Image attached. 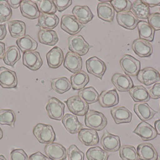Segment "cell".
Segmentation results:
<instances>
[{
  "label": "cell",
  "mask_w": 160,
  "mask_h": 160,
  "mask_svg": "<svg viewBox=\"0 0 160 160\" xmlns=\"http://www.w3.org/2000/svg\"><path fill=\"white\" fill-rule=\"evenodd\" d=\"M33 135L42 144H49L56 140V134L52 127L45 123H38L32 129Z\"/></svg>",
  "instance_id": "cell-1"
},
{
  "label": "cell",
  "mask_w": 160,
  "mask_h": 160,
  "mask_svg": "<svg viewBox=\"0 0 160 160\" xmlns=\"http://www.w3.org/2000/svg\"><path fill=\"white\" fill-rule=\"evenodd\" d=\"M68 48L73 53L80 56H85L92 47L90 46L81 35H74L68 39Z\"/></svg>",
  "instance_id": "cell-3"
},
{
  "label": "cell",
  "mask_w": 160,
  "mask_h": 160,
  "mask_svg": "<svg viewBox=\"0 0 160 160\" xmlns=\"http://www.w3.org/2000/svg\"><path fill=\"white\" fill-rule=\"evenodd\" d=\"M72 14L82 24H88L94 18V15L87 6H76L72 10Z\"/></svg>",
  "instance_id": "cell-27"
},
{
  "label": "cell",
  "mask_w": 160,
  "mask_h": 160,
  "mask_svg": "<svg viewBox=\"0 0 160 160\" xmlns=\"http://www.w3.org/2000/svg\"><path fill=\"white\" fill-rule=\"evenodd\" d=\"M155 129L157 132V134L160 136V119L157 120L155 122Z\"/></svg>",
  "instance_id": "cell-56"
},
{
  "label": "cell",
  "mask_w": 160,
  "mask_h": 160,
  "mask_svg": "<svg viewBox=\"0 0 160 160\" xmlns=\"http://www.w3.org/2000/svg\"><path fill=\"white\" fill-rule=\"evenodd\" d=\"M64 103L55 97L51 98L46 105V110L51 119L61 120L64 117Z\"/></svg>",
  "instance_id": "cell-4"
},
{
  "label": "cell",
  "mask_w": 160,
  "mask_h": 160,
  "mask_svg": "<svg viewBox=\"0 0 160 160\" xmlns=\"http://www.w3.org/2000/svg\"><path fill=\"white\" fill-rule=\"evenodd\" d=\"M54 4L58 12H62L69 8L72 4L71 0H54Z\"/></svg>",
  "instance_id": "cell-49"
},
{
  "label": "cell",
  "mask_w": 160,
  "mask_h": 160,
  "mask_svg": "<svg viewBox=\"0 0 160 160\" xmlns=\"http://www.w3.org/2000/svg\"><path fill=\"white\" fill-rule=\"evenodd\" d=\"M111 115L116 124L130 123L132 118V114L127 108L119 106L112 108L110 111Z\"/></svg>",
  "instance_id": "cell-19"
},
{
  "label": "cell",
  "mask_w": 160,
  "mask_h": 160,
  "mask_svg": "<svg viewBox=\"0 0 160 160\" xmlns=\"http://www.w3.org/2000/svg\"><path fill=\"white\" fill-rule=\"evenodd\" d=\"M143 2L147 4L149 8L160 6V0H143Z\"/></svg>",
  "instance_id": "cell-52"
},
{
  "label": "cell",
  "mask_w": 160,
  "mask_h": 160,
  "mask_svg": "<svg viewBox=\"0 0 160 160\" xmlns=\"http://www.w3.org/2000/svg\"><path fill=\"white\" fill-rule=\"evenodd\" d=\"M151 98L153 99L160 98V83H155L148 90Z\"/></svg>",
  "instance_id": "cell-50"
},
{
  "label": "cell",
  "mask_w": 160,
  "mask_h": 160,
  "mask_svg": "<svg viewBox=\"0 0 160 160\" xmlns=\"http://www.w3.org/2000/svg\"><path fill=\"white\" fill-rule=\"evenodd\" d=\"M86 66L88 72L101 80L107 70V66L104 62L97 57L89 58L86 62Z\"/></svg>",
  "instance_id": "cell-8"
},
{
  "label": "cell",
  "mask_w": 160,
  "mask_h": 160,
  "mask_svg": "<svg viewBox=\"0 0 160 160\" xmlns=\"http://www.w3.org/2000/svg\"><path fill=\"white\" fill-rule=\"evenodd\" d=\"M36 4L41 13L53 15L57 12L54 1L52 0L36 1Z\"/></svg>",
  "instance_id": "cell-43"
},
{
  "label": "cell",
  "mask_w": 160,
  "mask_h": 160,
  "mask_svg": "<svg viewBox=\"0 0 160 160\" xmlns=\"http://www.w3.org/2000/svg\"><path fill=\"white\" fill-rule=\"evenodd\" d=\"M64 54L61 48L54 47L47 54L48 66L51 69H57L64 62Z\"/></svg>",
  "instance_id": "cell-21"
},
{
  "label": "cell",
  "mask_w": 160,
  "mask_h": 160,
  "mask_svg": "<svg viewBox=\"0 0 160 160\" xmlns=\"http://www.w3.org/2000/svg\"><path fill=\"white\" fill-rule=\"evenodd\" d=\"M20 58L21 53L18 47L13 45L7 48L3 57V62L5 64L13 67Z\"/></svg>",
  "instance_id": "cell-38"
},
{
  "label": "cell",
  "mask_w": 160,
  "mask_h": 160,
  "mask_svg": "<svg viewBox=\"0 0 160 160\" xmlns=\"http://www.w3.org/2000/svg\"><path fill=\"white\" fill-rule=\"evenodd\" d=\"M5 43L0 41V60L3 58L6 52V46Z\"/></svg>",
  "instance_id": "cell-55"
},
{
  "label": "cell",
  "mask_w": 160,
  "mask_h": 160,
  "mask_svg": "<svg viewBox=\"0 0 160 160\" xmlns=\"http://www.w3.org/2000/svg\"><path fill=\"white\" fill-rule=\"evenodd\" d=\"M44 152L51 160H66L67 158V150L62 144L51 143L46 144Z\"/></svg>",
  "instance_id": "cell-10"
},
{
  "label": "cell",
  "mask_w": 160,
  "mask_h": 160,
  "mask_svg": "<svg viewBox=\"0 0 160 160\" xmlns=\"http://www.w3.org/2000/svg\"><path fill=\"white\" fill-rule=\"evenodd\" d=\"M10 8H18L20 7L22 1L21 0H8L7 1Z\"/></svg>",
  "instance_id": "cell-53"
},
{
  "label": "cell",
  "mask_w": 160,
  "mask_h": 160,
  "mask_svg": "<svg viewBox=\"0 0 160 160\" xmlns=\"http://www.w3.org/2000/svg\"><path fill=\"white\" fill-rule=\"evenodd\" d=\"M2 137H3V131H2V129L0 128V140L2 139Z\"/></svg>",
  "instance_id": "cell-57"
},
{
  "label": "cell",
  "mask_w": 160,
  "mask_h": 160,
  "mask_svg": "<svg viewBox=\"0 0 160 160\" xmlns=\"http://www.w3.org/2000/svg\"><path fill=\"white\" fill-rule=\"evenodd\" d=\"M68 160H84V154L75 145H71L67 150Z\"/></svg>",
  "instance_id": "cell-46"
},
{
  "label": "cell",
  "mask_w": 160,
  "mask_h": 160,
  "mask_svg": "<svg viewBox=\"0 0 160 160\" xmlns=\"http://www.w3.org/2000/svg\"><path fill=\"white\" fill-rule=\"evenodd\" d=\"M20 10L22 16L29 19H36L40 16V12L37 4L30 0L22 1L20 5Z\"/></svg>",
  "instance_id": "cell-23"
},
{
  "label": "cell",
  "mask_w": 160,
  "mask_h": 160,
  "mask_svg": "<svg viewBox=\"0 0 160 160\" xmlns=\"http://www.w3.org/2000/svg\"><path fill=\"white\" fill-rule=\"evenodd\" d=\"M78 96L88 104H94L99 100V95L93 87L82 88L78 93Z\"/></svg>",
  "instance_id": "cell-39"
},
{
  "label": "cell",
  "mask_w": 160,
  "mask_h": 160,
  "mask_svg": "<svg viewBox=\"0 0 160 160\" xmlns=\"http://www.w3.org/2000/svg\"><path fill=\"white\" fill-rule=\"evenodd\" d=\"M129 95L136 102H147L151 96L148 90L143 86H136L129 90Z\"/></svg>",
  "instance_id": "cell-33"
},
{
  "label": "cell",
  "mask_w": 160,
  "mask_h": 160,
  "mask_svg": "<svg viewBox=\"0 0 160 160\" xmlns=\"http://www.w3.org/2000/svg\"><path fill=\"white\" fill-rule=\"evenodd\" d=\"M12 16V10L7 1H0V22L8 21Z\"/></svg>",
  "instance_id": "cell-44"
},
{
  "label": "cell",
  "mask_w": 160,
  "mask_h": 160,
  "mask_svg": "<svg viewBox=\"0 0 160 160\" xmlns=\"http://www.w3.org/2000/svg\"></svg>",
  "instance_id": "cell-60"
},
{
  "label": "cell",
  "mask_w": 160,
  "mask_h": 160,
  "mask_svg": "<svg viewBox=\"0 0 160 160\" xmlns=\"http://www.w3.org/2000/svg\"><path fill=\"white\" fill-rule=\"evenodd\" d=\"M50 81L51 88L58 94H63L72 88L71 81L65 77L51 79Z\"/></svg>",
  "instance_id": "cell-34"
},
{
  "label": "cell",
  "mask_w": 160,
  "mask_h": 160,
  "mask_svg": "<svg viewBox=\"0 0 160 160\" xmlns=\"http://www.w3.org/2000/svg\"><path fill=\"white\" fill-rule=\"evenodd\" d=\"M10 36L13 38L20 39L24 37L26 32V25L24 21L13 20L8 22Z\"/></svg>",
  "instance_id": "cell-32"
},
{
  "label": "cell",
  "mask_w": 160,
  "mask_h": 160,
  "mask_svg": "<svg viewBox=\"0 0 160 160\" xmlns=\"http://www.w3.org/2000/svg\"><path fill=\"white\" fill-rule=\"evenodd\" d=\"M84 122L87 127L98 131L104 129L108 123L104 114L95 110H89L86 113Z\"/></svg>",
  "instance_id": "cell-2"
},
{
  "label": "cell",
  "mask_w": 160,
  "mask_h": 160,
  "mask_svg": "<svg viewBox=\"0 0 160 160\" xmlns=\"http://www.w3.org/2000/svg\"><path fill=\"white\" fill-rule=\"evenodd\" d=\"M119 63L122 71L128 76H137L140 71V61L131 55L125 54L120 58Z\"/></svg>",
  "instance_id": "cell-5"
},
{
  "label": "cell",
  "mask_w": 160,
  "mask_h": 160,
  "mask_svg": "<svg viewBox=\"0 0 160 160\" xmlns=\"http://www.w3.org/2000/svg\"><path fill=\"white\" fill-rule=\"evenodd\" d=\"M137 29L140 39L152 42L154 39L155 30L146 21H139L137 24Z\"/></svg>",
  "instance_id": "cell-37"
},
{
  "label": "cell",
  "mask_w": 160,
  "mask_h": 160,
  "mask_svg": "<svg viewBox=\"0 0 160 160\" xmlns=\"http://www.w3.org/2000/svg\"><path fill=\"white\" fill-rule=\"evenodd\" d=\"M10 160H30L28 156L22 149H13L10 152Z\"/></svg>",
  "instance_id": "cell-47"
},
{
  "label": "cell",
  "mask_w": 160,
  "mask_h": 160,
  "mask_svg": "<svg viewBox=\"0 0 160 160\" xmlns=\"http://www.w3.org/2000/svg\"><path fill=\"white\" fill-rule=\"evenodd\" d=\"M60 25L63 31L71 36L77 35L84 27V25L80 23L72 15H64L62 16Z\"/></svg>",
  "instance_id": "cell-7"
},
{
  "label": "cell",
  "mask_w": 160,
  "mask_h": 160,
  "mask_svg": "<svg viewBox=\"0 0 160 160\" xmlns=\"http://www.w3.org/2000/svg\"><path fill=\"white\" fill-rule=\"evenodd\" d=\"M134 111L142 121L151 120L157 113L146 102H137L134 105Z\"/></svg>",
  "instance_id": "cell-25"
},
{
  "label": "cell",
  "mask_w": 160,
  "mask_h": 160,
  "mask_svg": "<svg viewBox=\"0 0 160 160\" xmlns=\"http://www.w3.org/2000/svg\"><path fill=\"white\" fill-rule=\"evenodd\" d=\"M89 82V77L84 71H80L71 77L72 88L74 90H81L84 88Z\"/></svg>",
  "instance_id": "cell-35"
},
{
  "label": "cell",
  "mask_w": 160,
  "mask_h": 160,
  "mask_svg": "<svg viewBox=\"0 0 160 160\" xmlns=\"http://www.w3.org/2000/svg\"><path fill=\"white\" fill-rule=\"evenodd\" d=\"M101 144L107 152H117L121 146L120 137L106 131L101 138Z\"/></svg>",
  "instance_id": "cell-12"
},
{
  "label": "cell",
  "mask_w": 160,
  "mask_h": 160,
  "mask_svg": "<svg viewBox=\"0 0 160 160\" xmlns=\"http://www.w3.org/2000/svg\"><path fill=\"white\" fill-rule=\"evenodd\" d=\"M112 82L119 92H128L134 87L132 81L126 74L115 73L112 76Z\"/></svg>",
  "instance_id": "cell-15"
},
{
  "label": "cell",
  "mask_w": 160,
  "mask_h": 160,
  "mask_svg": "<svg viewBox=\"0 0 160 160\" xmlns=\"http://www.w3.org/2000/svg\"><path fill=\"white\" fill-rule=\"evenodd\" d=\"M16 44L23 53L29 51H34L38 47V42L28 34L25 35L24 37L18 39L16 40Z\"/></svg>",
  "instance_id": "cell-36"
},
{
  "label": "cell",
  "mask_w": 160,
  "mask_h": 160,
  "mask_svg": "<svg viewBox=\"0 0 160 160\" xmlns=\"http://www.w3.org/2000/svg\"><path fill=\"white\" fill-rule=\"evenodd\" d=\"M119 101V95L116 89L102 92L98 100L101 106L103 108H110L117 105Z\"/></svg>",
  "instance_id": "cell-20"
},
{
  "label": "cell",
  "mask_w": 160,
  "mask_h": 160,
  "mask_svg": "<svg viewBox=\"0 0 160 160\" xmlns=\"http://www.w3.org/2000/svg\"><path fill=\"white\" fill-rule=\"evenodd\" d=\"M63 66L66 69L73 73L81 71L82 60L81 56L72 52H68L65 56Z\"/></svg>",
  "instance_id": "cell-14"
},
{
  "label": "cell",
  "mask_w": 160,
  "mask_h": 160,
  "mask_svg": "<svg viewBox=\"0 0 160 160\" xmlns=\"http://www.w3.org/2000/svg\"><path fill=\"white\" fill-rule=\"evenodd\" d=\"M137 78L141 83L149 86L160 81V73L153 68L147 67L139 71Z\"/></svg>",
  "instance_id": "cell-9"
},
{
  "label": "cell",
  "mask_w": 160,
  "mask_h": 160,
  "mask_svg": "<svg viewBox=\"0 0 160 160\" xmlns=\"http://www.w3.org/2000/svg\"><path fill=\"white\" fill-rule=\"evenodd\" d=\"M97 13L101 19L105 22H112L114 17V9L112 4L107 2H99L97 6Z\"/></svg>",
  "instance_id": "cell-28"
},
{
  "label": "cell",
  "mask_w": 160,
  "mask_h": 160,
  "mask_svg": "<svg viewBox=\"0 0 160 160\" xmlns=\"http://www.w3.org/2000/svg\"><path fill=\"white\" fill-rule=\"evenodd\" d=\"M66 103L69 110L76 116H83L88 112V104L78 95L68 98L66 101Z\"/></svg>",
  "instance_id": "cell-6"
},
{
  "label": "cell",
  "mask_w": 160,
  "mask_h": 160,
  "mask_svg": "<svg viewBox=\"0 0 160 160\" xmlns=\"http://www.w3.org/2000/svg\"><path fill=\"white\" fill-rule=\"evenodd\" d=\"M137 151L140 160H157L158 157L156 149L151 143H145L139 144L137 146Z\"/></svg>",
  "instance_id": "cell-26"
},
{
  "label": "cell",
  "mask_w": 160,
  "mask_h": 160,
  "mask_svg": "<svg viewBox=\"0 0 160 160\" xmlns=\"http://www.w3.org/2000/svg\"><path fill=\"white\" fill-rule=\"evenodd\" d=\"M111 4L115 11L118 13L124 12H130L132 4L129 0H112Z\"/></svg>",
  "instance_id": "cell-45"
},
{
  "label": "cell",
  "mask_w": 160,
  "mask_h": 160,
  "mask_svg": "<svg viewBox=\"0 0 160 160\" xmlns=\"http://www.w3.org/2000/svg\"><path fill=\"white\" fill-rule=\"evenodd\" d=\"M0 86L4 88H16L18 86L16 72L5 67H0Z\"/></svg>",
  "instance_id": "cell-11"
},
{
  "label": "cell",
  "mask_w": 160,
  "mask_h": 160,
  "mask_svg": "<svg viewBox=\"0 0 160 160\" xmlns=\"http://www.w3.org/2000/svg\"><path fill=\"white\" fill-rule=\"evenodd\" d=\"M132 49L137 55L140 57L151 56L153 52L151 43L147 40L140 38L133 41Z\"/></svg>",
  "instance_id": "cell-22"
},
{
  "label": "cell",
  "mask_w": 160,
  "mask_h": 160,
  "mask_svg": "<svg viewBox=\"0 0 160 160\" xmlns=\"http://www.w3.org/2000/svg\"></svg>",
  "instance_id": "cell-61"
},
{
  "label": "cell",
  "mask_w": 160,
  "mask_h": 160,
  "mask_svg": "<svg viewBox=\"0 0 160 160\" xmlns=\"http://www.w3.org/2000/svg\"><path fill=\"white\" fill-rule=\"evenodd\" d=\"M78 138L80 142L86 146H96L99 142L97 131L92 129L82 128L78 132Z\"/></svg>",
  "instance_id": "cell-18"
},
{
  "label": "cell",
  "mask_w": 160,
  "mask_h": 160,
  "mask_svg": "<svg viewBox=\"0 0 160 160\" xmlns=\"http://www.w3.org/2000/svg\"></svg>",
  "instance_id": "cell-62"
},
{
  "label": "cell",
  "mask_w": 160,
  "mask_h": 160,
  "mask_svg": "<svg viewBox=\"0 0 160 160\" xmlns=\"http://www.w3.org/2000/svg\"><path fill=\"white\" fill-rule=\"evenodd\" d=\"M62 123L66 130L71 134H75L82 129L83 125L78 118L71 114H65L62 119Z\"/></svg>",
  "instance_id": "cell-24"
},
{
  "label": "cell",
  "mask_w": 160,
  "mask_h": 160,
  "mask_svg": "<svg viewBox=\"0 0 160 160\" xmlns=\"http://www.w3.org/2000/svg\"><path fill=\"white\" fill-rule=\"evenodd\" d=\"M16 116L15 112L9 109L0 110V124L8 125L12 128L15 127Z\"/></svg>",
  "instance_id": "cell-40"
},
{
  "label": "cell",
  "mask_w": 160,
  "mask_h": 160,
  "mask_svg": "<svg viewBox=\"0 0 160 160\" xmlns=\"http://www.w3.org/2000/svg\"><path fill=\"white\" fill-rule=\"evenodd\" d=\"M119 155L122 160H138V155L134 146L123 145L120 146Z\"/></svg>",
  "instance_id": "cell-42"
},
{
  "label": "cell",
  "mask_w": 160,
  "mask_h": 160,
  "mask_svg": "<svg viewBox=\"0 0 160 160\" xmlns=\"http://www.w3.org/2000/svg\"><path fill=\"white\" fill-rule=\"evenodd\" d=\"M7 34L6 27L4 24H0V40L4 39Z\"/></svg>",
  "instance_id": "cell-54"
},
{
  "label": "cell",
  "mask_w": 160,
  "mask_h": 160,
  "mask_svg": "<svg viewBox=\"0 0 160 160\" xmlns=\"http://www.w3.org/2000/svg\"><path fill=\"white\" fill-rule=\"evenodd\" d=\"M148 23L156 30H160V13H153L148 18Z\"/></svg>",
  "instance_id": "cell-48"
},
{
  "label": "cell",
  "mask_w": 160,
  "mask_h": 160,
  "mask_svg": "<svg viewBox=\"0 0 160 160\" xmlns=\"http://www.w3.org/2000/svg\"><path fill=\"white\" fill-rule=\"evenodd\" d=\"M131 10L134 16L142 20L148 19L151 15L150 8L141 0L134 1L132 4Z\"/></svg>",
  "instance_id": "cell-30"
},
{
  "label": "cell",
  "mask_w": 160,
  "mask_h": 160,
  "mask_svg": "<svg viewBox=\"0 0 160 160\" xmlns=\"http://www.w3.org/2000/svg\"><path fill=\"white\" fill-rule=\"evenodd\" d=\"M38 39L42 44L54 46L58 42V36L56 32L52 30L40 29L38 33Z\"/></svg>",
  "instance_id": "cell-31"
},
{
  "label": "cell",
  "mask_w": 160,
  "mask_h": 160,
  "mask_svg": "<svg viewBox=\"0 0 160 160\" xmlns=\"http://www.w3.org/2000/svg\"><path fill=\"white\" fill-rule=\"evenodd\" d=\"M0 160H7L3 155H0Z\"/></svg>",
  "instance_id": "cell-58"
},
{
  "label": "cell",
  "mask_w": 160,
  "mask_h": 160,
  "mask_svg": "<svg viewBox=\"0 0 160 160\" xmlns=\"http://www.w3.org/2000/svg\"><path fill=\"white\" fill-rule=\"evenodd\" d=\"M59 24V18L56 15H49L41 13L38 19L36 27L42 28V29L52 30L55 28Z\"/></svg>",
  "instance_id": "cell-29"
},
{
  "label": "cell",
  "mask_w": 160,
  "mask_h": 160,
  "mask_svg": "<svg viewBox=\"0 0 160 160\" xmlns=\"http://www.w3.org/2000/svg\"><path fill=\"white\" fill-rule=\"evenodd\" d=\"M22 63L25 66L31 71H38L43 64V61L38 51H29L23 54Z\"/></svg>",
  "instance_id": "cell-13"
},
{
  "label": "cell",
  "mask_w": 160,
  "mask_h": 160,
  "mask_svg": "<svg viewBox=\"0 0 160 160\" xmlns=\"http://www.w3.org/2000/svg\"><path fill=\"white\" fill-rule=\"evenodd\" d=\"M86 157L88 160H108L109 154L99 146H94L88 149Z\"/></svg>",
  "instance_id": "cell-41"
},
{
  "label": "cell",
  "mask_w": 160,
  "mask_h": 160,
  "mask_svg": "<svg viewBox=\"0 0 160 160\" xmlns=\"http://www.w3.org/2000/svg\"><path fill=\"white\" fill-rule=\"evenodd\" d=\"M30 160H51L47 156L43 155L40 152H36L33 154H32L30 157Z\"/></svg>",
  "instance_id": "cell-51"
},
{
  "label": "cell",
  "mask_w": 160,
  "mask_h": 160,
  "mask_svg": "<svg viewBox=\"0 0 160 160\" xmlns=\"http://www.w3.org/2000/svg\"><path fill=\"white\" fill-rule=\"evenodd\" d=\"M118 23L122 27L129 30H134L139 22L138 19L131 12L118 13L116 16Z\"/></svg>",
  "instance_id": "cell-17"
},
{
  "label": "cell",
  "mask_w": 160,
  "mask_h": 160,
  "mask_svg": "<svg viewBox=\"0 0 160 160\" xmlns=\"http://www.w3.org/2000/svg\"><path fill=\"white\" fill-rule=\"evenodd\" d=\"M157 160H160V157H158V158H157Z\"/></svg>",
  "instance_id": "cell-59"
},
{
  "label": "cell",
  "mask_w": 160,
  "mask_h": 160,
  "mask_svg": "<svg viewBox=\"0 0 160 160\" xmlns=\"http://www.w3.org/2000/svg\"><path fill=\"white\" fill-rule=\"evenodd\" d=\"M133 132L138 135L143 141H150L157 136L155 128L148 123L142 121L135 128Z\"/></svg>",
  "instance_id": "cell-16"
}]
</instances>
